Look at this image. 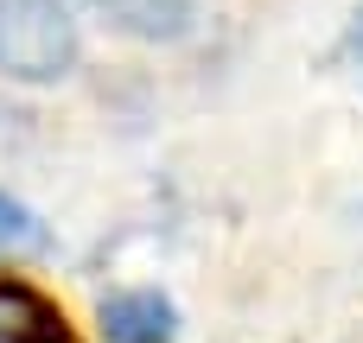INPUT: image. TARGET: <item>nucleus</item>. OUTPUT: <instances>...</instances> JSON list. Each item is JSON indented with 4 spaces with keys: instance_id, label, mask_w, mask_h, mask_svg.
I'll return each instance as SVG.
<instances>
[{
    "instance_id": "nucleus-1",
    "label": "nucleus",
    "mask_w": 363,
    "mask_h": 343,
    "mask_svg": "<svg viewBox=\"0 0 363 343\" xmlns=\"http://www.w3.org/2000/svg\"><path fill=\"white\" fill-rule=\"evenodd\" d=\"M83 57L70 0H0V76L6 83H64Z\"/></svg>"
},
{
    "instance_id": "nucleus-2",
    "label": "nucleus",
    "mask_w": 363,
    "mask_h": 343,
    "mask_svg": "<svg viewBox=\"0 0 363 343\" xmlns=\"http://www.w3.org/2000/svg\"><path fill=\"white\" fill-rule=\"evenodd\" d=\"M96 331L102 343H172L179 337V312L166 293L134 286V293H108L96 306Z\"/></svg>"
},
{
    "instance_id": "nucleus-3",
    "label": "nucleus",
    "mask_w": 363,
    "mask_h": 343,
    "mask_svg": "<svg viewBox=\"0 0 363 343\" xmlns=\"http://www.w3.org/2000/svg\"><path fill=\"white\" fill-rule=\"evenodd\" d=\"M89 6L108 19V32L140 45H179L198 25V0H89Z\"/></svg>"
},
{
    "instance_id": "nucleus-4",
    "label": "nucleus",
    "mask_w": 363,
    "mask_h": 343,
    "mask_svg": "<svg viewBox=\"0 0 363 343\" xmlns=\"http://www.w3.org/2000/svg\"><path fill=\"white\" fill-rule=\"evenodd\" d=\"M0 343H70V318L32 280H0Z\"/></svg>"
},
{
    "instance_id": "nucleus-5",
    "label": "nucleus",
    "mask_w": 363,
    "mask_h": 343,
    "mask_svg": "<svg viewBox=\"0 0 363 343\" xmlns=\"http://www.w3.org/2000/svg\"><path fill=\"white\" fill-rule=\"evenodd\" d=\"M45 248H51L45 223H38L19 197H6V191H0V255H45Z\"/></svg>"
},
{
    "instance_id": "nucleus-6",
    "label": "nucleus",
    "mask_w": 363,
    "mask_h": 343,
    "mask_svg": "<svg viewBox=\"0 0 363 343\" xmlns=\"http://www.w3.org/2000/svg\"><path fill=\"white\" fill-rule=\"evenodd\" d=\"M338 57H351V64H363V6L351 13V25H345V38H338Z\"/></svg>"
}]
</instances>
